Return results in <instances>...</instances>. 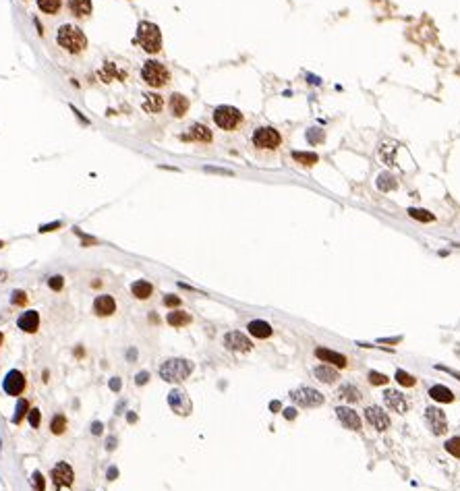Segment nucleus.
<instances>
[{
  "mask_svg": "<svg viewBox=\"0 0 460 491\" xmlns=\"http://www.w3.org/2000/svg\"><path fill=\"white\" fill-rule=\"evenodd\" d=\"M56 42L60 48L68 50L71 54H79V52H83L85 46H88L85 33L79 27H75V25H60V29L56 33Z\"/></svg>",
  "mask_w": 460,
  "mask_h": 491,
  "instance_id": "1",
  "label": "nucleus"
},
{
  "mask_svg": "<svg viewBox=\"0 0 460 491\" xmlns=\"http://www.w3.org/2000/svg\"><path fill=\"white\" fill-rule=\"evenodd\" d=\"M160 378L168 383H178L185 381L191 373H193V363L187 358H168L160 365Z\"/></svg>",
  "mask_w": 460,
  "mask_h": 491,
  "instance_id": "2",
  "label": "nucleus"
},
{
  "mask_svg": "<svg viewBox=\"0 0 460 491\" xmlns=\"http://www.w3.org/2000/svg\"><path fill=\"white\" fill-rule=\"evenodd\" d=\"M137 42L141 44V48L145 52H150V54H155V52H160L162 48V33H160V27L155 23H150V21H141L137 27Z\"/></svg>",
  "mask_w": 460,
  "mask_h": 491,
  "instance_id": "3",
  "label": "nucleus"
},
{
  "mask_svg": "<svg viewBox=\"0 0 460 491\" xmlns=\"http://www.w3.org/2000/svg\"><path fill=\"white\" fill-rule=\"evenodd\" d=\"M141 77L150 87H162V85H166L170 81L168 68L162 63H158V60H147V63L143 65V68H141Z\"/></svg>",
  "mask_w": 460,
  "mask_h": 491,
  "instance_id": "4",
  "label": "nucleus"
},
{
  "mask_svg": "<svg viewBox=\"0 0 460 491\" xmlns=\"http://www.w3.org/2000/svg\"><path fill=\"white\" fill-rule=\"evenodd\" d=\"M290 400L301 408H317L324 404V394L315 388H309V385H301V388L290 392Z\"/></svg>",
  "mask_w": 460,
  "mask_h": 491,
  "instance_id": "5",
  "label": "nucleus"
},
{
  "mask_svg": "<svg viewBox=\"0 0 460 491\" xmlns=\"http://www.w3.org/2000/svg\"><path fill=\"white\" fill-rule=\"evenodd\" d=\"M241 120H242V114L234 106H218L214 110V122L224 131L237 129L241 125Z\"/></svg>",
  "mask_w": 460,
  "mask_h": 491,
  "instance_id": "6",
  "label": "nucleus"
},
{
  "mask_svg": "<svg viewBox=\"0 0 460 491\" xmlns=\"http://www.w3.org/2000/svg\"><path fill=\"white\" fill-rule=\"evenodd\" d=\"M168 406L172 408V413L178 415V417H189L193 413V402H191L189 394L180 388L170 390L168 394Z\"/></svg>",
  "mask_w": 460,
  "mask_h": 491,
  "instance_id": "7",
  "label": "nucleus"
},
{
  "mask_svg": "<svg viewBox=\"0 0 460 491\" xmlns=\"http://www.w3.org/2000/svg\"><path fill=\"white\" fill-rule=\"evenodd\" d=\"M280 141H282V137L274 127H262L253 133V143L259 150H276V147L280 145Z\"/></svg>",
  "mask_w": 460,
  "mask_h": 491,
  "instance_id": "8",
  "label": "nucleus"
},
{
  "mask_svg": "<svg viewBox=\"0 0 460 491\" xmlns=\"http://www.w3.org/2000/svg\"><path fill=\"white\" fill-rule=\"evenodd\" d=\"M425 419H427V425L436 435H444L448 431V419H446L441 408L427 406V410H425Z\"/></svg>",
  "mask_w": 460,
  "mask_h": 491,
  "instance_id": "9",
  "label": "nucleus"
},
{
  "mask_svg": "<svg viewBox=\"0 0 460 491\" xmlns=\"http://www.w3.org/2000/svg\"><path fill=\"white\" fill-rule=\"evenodd\" d=\"M52 483H54L58 489L60 487H71L75 481V470L68 462H58L54 469H52Z\"/></svg>",
  "mask_w": 460,
  "mask_h": 491,
  "instance_id": "10",
  "label": "nucleus"
},
{
  "mask_svg": "<svg viewBox=\"0 0 460 491\" xmlns=\"http://www.w3.org/2000/svg\"><path fill=\"white\" fill-rule=\"evenodd\" d=\"M2 388L8 396H21L25 390V375L19 369H13L6 373V378L2 381Z\"/></svg>",
  "mask_w": 460,
  "mask_h": 491,
  "instance_id": "11",
  "label": "nucleus"
},
{
  "mask_svg": "<svg viewBox=\"0 0 460 491\" xmlns=\"http://www.w3.org/2000/svg\"><path fill=\"white\" fill-rule=\"evenodd\" d=\"M224 346L228 350H234V353H249V350L253 348V342L245 334H241V332H228V334L224 336Z\"/></svg>",
  "mask_w": 460,
  "mask_h": 491,
  "instance_id": "12",
  "label": "nucleus"
},
{
  "mask_svg": "<svg viewBox=\"0 0 460 491\" xmlns=\"http://www.w3.org/2000/svg\"><path fill=\"white\" fill-rule=\"evenodd\" d=\"M365 419L373 429H377V431H386V429L390 427V417L379 406H367L365 408Z\"/></svg>",
  "mask_w": 460,
  "mask_h": 491,
  "instance_id": "13",
  "label": "nucleus"
},
{
  "mask_svg": "<svg viewBox=\"0 0 460 491\" xmlns=\"http://www.w3.org/2000/svg\"><path fill=\"white\" fill-rule=\"evenodd\" d=\"M384 400H386L388 408H392L394 413H398V415H404L406 410H409V402H406V398L398 390H386L384 392Z\"/></svg>",
  "mask_w": 460,
  "mask_h": 491,
  "instance_id": "14",
  "label": "nucleus"
},
{
  "mask_svg": "<svg viewBox=\"0 0 460 491\" xmlns=\"http://www.w3.org/2000/svg\"><path fill=\"white\" fill-rule=\"evenodd\" d=\"M336 417H338V421H340L346 429H350V431H357V429H361V417L354 413L352 408H349V406H338L336 408Z\"/></svg>",
  "mask_w": 460,
  "mask_h": 491,
  "instance_id": "15",
  "label": "nucleus"
},
{
  "mask_svg": "<svg viewBox=\"0 0 460 491\" xmlns=\"http://www.w3.org/2000/svg\"><path fill=\"white\" fill-rule=\"evenodd\" d=\"M315 357L319 358V361H324L326 365H332V367H346V357L336 353V350H329V348H324V346H317L315 348Z\"/></svg>",
  "mask_w": 460,
  "mask_h": 491,
  "instance_id": "16",
  "label": "nucleus"
},
{
  "mask_svg": "<svg viewBox=\"0 0 460 491\" xmlns=\"http://www.w3.org/2000/svg\"><path fill=\"white\" fill-rule=\"evenodd\" d=\"M93 311H95V315H100V317H108V315L116 311V303L110 294H100V296H95V301H93Z\"/></svg>",
  "mask_w": 460,
  "mask_h": 491,
  "instance_id": "17",
  "label": "nucleus"
},
{
  "mask_svg": "<svg viewBox=\"0 0 460 491\" xmlns=\"http://www.w3.org/2000/svg\"><path fill=\"white\" fill-rule=\"evenodd\" d=\"M185 139H189V141H199V143H210L212 131L205 125H201V122H195V125L189 127V133L185 135Z\"/></svg>",
  "mask_w": 460,
  "mask_h": 491,
  "instance_id": "18",
  "label": "nucleus"
},
{
  "mask_svg": "<svg viewBox=\"0 0 460 491\" xmlns=\"http://www.w3.org/2000/svg\"><path fill=\"white\" fill-rule=\"evenodd\" d=\"M17 326L19 330L27 332V334H33L40 328V313L38 311H25L19 319H17Z\"/></svg>",
  "mask_w": 460,
  "mask_h": 491,
  "instance_id": "19",
  "label": "nucleus"
},
{
  "mask_svg": "<svg viewBox=\"0 0 460 491\" xmlns=\"http://www.w3.org/2000/svg\"><path fill=\"white\" fill-rule=\"evenodd\" d=\"M168 106H170V112H172V116H176V118H183L185 114H187V110H189V100L185 98L183 93H172V95H170V102H168Z\"/></svg>",
  "mask_w": 460,
  "mask_h": 491,
  "instance_id": "20",
  "label": "nucleus"
},
{
  "mask_svg": "<svg viewBox=\"0 0 460 491\" xmlns=\"http://www.w3.org/2000/svg\"><path fill=\"white\" fill-rule=\"evenodd\" d=\"M247 330H249V334H251V336H255L257 340H265V338H270V336L274 334L272 326H270L267 321H263V319H255V321H251L249 326H247Z\"/></svg>",
  "mask_w": 460,
  "mask_h": 491,
  "instance_id": "21",
  "label": "nucleus"
},
{
  "mask_svg": "<svg viewBox=\"0 0 460 491\" xmlns=\"http://www.w3.org/2000/svg\"><path fill=\"white\" fill-rule=\"evenodd\" d=\"M338 398L354 404V402H361L363 400V392L357 388V385H352V383H342L340 388H338Z\"/></svg>",
  "mask_w": 460,
  "mask_h": 491,
  "instance_id": "22",
  "label": "nucleus"
},
{
  "mask_svg": "<svg viewBox=\"0 0 460 491\" xmlns=\"http://www.w3.org/2000/svg\"><path fill=\"white\" fill-rule=\"evenodd\" d=\"M313 375L319 379V381H324V383H334V381H338L340 379V373H338L332 365H319V367H315L313 369Z\"/></svg>",
  "mask_w": 460,
  "mask_h": 491,
  "instance_id": "23",
  "label": "nucleus"
},
{
  "mask_svg": "<svg viewBox=\"0 0 460 491\" xmlns=\"http://www.w3.org/2000/svg\"><path fill=\"white\" fill-rule=\"evenodd\" d=\"M429 396L436 402H444V404H450L454 402V392L446 388V385H431L429 388Z\"/></svg>",
  "mask_w": 460,
  "mask_h": 491,
  "instance_id": "24",
  "label": "nucleus"
},
{
  "mask_svg": "<svg viewBox=\"0 0 460 491\" xmlns=\"http://www.w3.org/2000/svg\"><path fill=\"white\" fill-rule=\"evenodd\" d=\"M131 292H133L135 299L145 301V299H150V296H152L153 286H152L150 282H147V280H137V282H133V284H131Z\"/></svg>",
  "mask_w": 460,
  "mask_h": 491,
  "instance_id": "25",
  "label": "nucleus"
},
{
  "mask_svg": "<svg viewBox=\"0 0 460 491\" xmlns=\"http://www.w3.org/2000/svg\"><path fill=\"white\" fill-rule=\"evenodd\" d=\"M166 321L170 323L172 328H185V326H189V323H191V315H189L187 311L176 309V311H170V313H168Z\"/></svg>",
  "mask_w": 460,
  "mask_h": 491,
  "instance_id": "26",
  "label": "nucleus"
},
{
  "mask_svg": "<svg viewBox=\"0 0 460 491\" xmlns=\"http://www.w3.org/2000/svg\"><path fill=\"white\" fill-rule=\"evenodd\" d=\"M68 8L75 17L91 15V0H68Z\"/></svg>",
  "mask_w": 460,
  "mask_h": 491,
  "instance_id": "27",
  "label": "nucleus"
},
{
  "mask_svg": "<svg viewBox=\"0 0 460 491\" xmlns=\"http://www.w3.org/2000/svg\"><path fill=\"white\" fill-rule=\"evenodd\" d=\"M164 108V100L158 93H147L143 100V110L145 112H160Z\"/></svg>",
  "mask_w": 460,
  "mask_h": 491,
  "instance_id": "28",
  "label": "nucleus"
},
{
  "mask_svg": "<svg viewBox=\"0 0 460 491\" xmlns=\"http://www.w3.org/2000/svg\"><path fill=\"white\" fill-rule=\"evenodd\" d=\"M377 189L379 191H384V193H390V191H394L396 187H398V182H396V179L392 177L390 172H381L379 177H377Z\"/></svg>",
  "mask_w": 460,
  "mask_h": 491,
  "instance_id": "29",
  "label": "nucleus"
},
{
  "mask_svg": "<svg viewBox=\"0 0 460 491\" xmlns=\"http://www.w3.org/2000/svg\"><path fill=\"white\" fill-rule=\"evenodd\" d=\"M294 162L301 164V166H313L319 162V156L313 152H292Z\"/></svg>",
  "mask_w": 460,
  "mask_h": 491,
  "instance_id": "30",
  "label": "nucleus"
},
{
  "mask_svg": "<svg viewBox=\"0 0 460 491\" xmlns=\"http://www.w3.org/2000/svg\"><path fill=\"white\" fill-rule=\"evenodd\" d=\"M27 413H29V402L25 400V398H19V400H17V406H15V415H13L11 421H13L15 425H19L21 421L27 417Z\"/></svg>",
  "mask_w": 460,
  "mask_h": 491,
  "instance_id": "31",
  "label": "nucleus"
},
{
  "mask_svg": "<svg viewBox=\"0 0 460 491\" xmlns=\"http://www.w3.org/2000/svg\"><path fill=\"white\" fill-rule=\"evenodd\" d=\"M36 2H38L40 11L46 15H54L60 11V6H63V0H36Z\"/></svg>",
  "mask_w": 460,
  "mask_h": 491,
  "instance_id": "32",
  "label": "nucleus"
},
{
  "mask_svg": "<svg viewBox=\"0 0 460 491\" xmlns=\"http://www.w3.org/2000/svg\"><path fill=\"white\" fill-rule=\"evenodd\" d=\"M409 216L415 218V220H419V222H433L436 220V216H433L431 212H427V209H419V207H411Z\"/></svg>",
  "mask_w": 460,
  "mask_h": 491,
  "instance_id": "33",
  "label": "nucleus"
},
{
  "mask_svg": "<svg viewBox=\"0 0 460 491\" xmlns=\"http://www.w3.org/2000/svg\"><path fill=\"white\" fill-rule=\"evenodd\" d=\"M394 379L400 383V385H404V388H413V385L416 383V379L413 378L411 373H406L404 369H396V373H394Z\"/></svg>",
  "mask_w": 460,
  "mask_h": 491,
  "instance_id": "34",
  "label": "nucleus"
},
{
  "mask_svg": "<svg viewBox=\"0 0 460 491\" xmlns=\"http://www.w3.org/2000/svg\"><path fill=\"white\" fill-rule=\"evenodd\" d=\"M50 429H52V433H54V435L65 433V429H66V417H65V415H56L54 419H52Z\"/></svg>",
  "mask_w": 460,
  "mask_h": 491,
  "instance_id": "35",
  "label": "nucleus"
},
{
  "mask_svg": "<svg viewBox=\"0 0 460 491\" xmlns=\"http://www.w3.org/2000/svg\"><path fill=\"white\" fill-rule=\"evenodd\" d=\"M444 448L448 454H452L454 458H460V437H450Z\"/></svg>",
  "mask_w": 460,
  "mask_h": 491,
  "instance_id": "36",
  "label": "nucleus"
},
{
  "mask_svg": "<svg viewBox=\"0 0 460 491\" xmlns=\"http://www.w3.org/2000/svg\"><path fill=\"white\" fill-rule=\"evenodd\" d=\"M367 379H369L371 385H386V383L390 381L388 375L379 373V371H369V373H367Z\"/></svg>",
  "mask_w": 460,
  "mask_h": 491,
  "instance_id": "37",
  "label": "nucleus"
},
{
  "mask_svg": "<svg viewBox=\"0 0 460 491\" xmlns=\"http://www.w3.org/2000/svg\"><path fill=\"white\" fill-rule=\"evenodd\" d=\"M31 485L36 487V491H46V479H44V475H42L40 470H36L31 475Z\"/></svg>",
  "mask_w": 460,
  "mask_h": 491,
  "instance_id": "38",
  "label": "nucleus"
},
{
  "mask_svg": "<svg viewBox=\"0 0 460 491\" xmlns=\"http://www.w3.org/2000/svg\"><path fill=\"white\" fill-rule=\"evenodd\" d=\"M11 303H13V305H17V307L27 305V294H25L23 290H13V294H11Z\"/></svg>",
  "mask_w": 460,
  "mask_h": 491,
  "instance_id": "39",
  "label": "nucleus"
},
{
  "mask_svg": "<svg viewBox=\"0 0 460 491\" xmlns=\"http://www.w3.org/2000/svg\"><path fill=\"white\" fill-rule=\"evenodd\" d=\"M27 419H29V425H31L33 429H38V427H40V423H42V415H40V410H38V408H29Z\"/></svg>",
  "mask_w": 460,
  "mask_h": 491,
  "instance_id": "40",
  "label": "nucleus"
},
{
  "mask_svg": "<svg viewBox=\"0 0 460 491\" xmlns=\"http://www.w3.org/2000/svg\"><path fill=\"white\" fill-rule=\"evenodd\" d=\"M48 286L52 288V290H63V286H65V278L63 276H52L50 280H48Z\"/></svg>",
  "mask_w": 460,
  "mask_h": 491,
  "instance_id": "41",
  "label": "nucleus"
},
{
  "mask_svg": "<svg viewBox=\"0 0 460 491\" xmlns=\"http://www.w3.org/2000/svg\"><path fill=\"white\" fill-rule=\"evenodd\" d=\"M307 139L311 143H319V141H324V131H317V129H311L309 133H307Z\"/></svg>",
  "mask_w": 460,
  "mask_h": 491,
  "instance_id": "42",
  "label": "nucleus"
},
{
  "mask_svg": "<svg viewBox=\"0 0 460 491\" xmlns=\"http://www.w3.org/2000/svg\"><path fill=\"white\" fill-rule=\"evenodd\" d=\"M147 381H150V371H139L135 375V383L137 385H145Z\"/></svg>",
  "mask_w": 460,
  "mask_h": 491,
  "instance_id": "43",
  "label": "nucleus"
},
{
  "mask_svg": "<svg viewBox=\"0 0 460 491\" xmlns=\"http://www.w3.org/2000/svg\"><path fill=\"white\" fill-rule=\"evenodd\" d=\"M164 305H166V307H178L180 299H178V296H175V294H166V296H164Z\"/></svg>",
  "mask_w": 460,
  "mask_h": 491,
  "instance_id": "44",
  "label": "nucleus"
},
{
  "mask_svg": "<svg viewBox=\"0 0 460 491\" xmlns=\"http://www.w3.org/2000/svg\"><path fill=\"white\" fill-rule=\"evenodd\" d=\"M436 369H438V371H444V373H448V375H452V378H456V379L460 381V373H458V371H454V369H450V367H444V365H436Z\"/></svg>",
  "mask_w": 460,
  "mask_h": 491,
  "instance_id": "45",
  "label": "nucleus"
},
{
  "mask_svg": "<svg viewBox=\"0 0 460 491\" xmlns=\"http://www.w3.org/2000/svg\"><path fill=\"white\" fill-rule=\"evenodd\" d=\"M63 226V222H52V224H44L40 226V232H50V230H56V228Z\"/></svg>",
  "mask_w": 460,
  "mask_h": 491,
  "instance_id": "46",
  "label": "nucleus"
},
{
  "mask_svg": "<svg viewBox=\"0 0 460 491\" xmlns=\"http://www.w3.org/2000/svg\"><path fill=\"white\" fill-rule=\"evenodd\" d=\"M108 385H110L112 392H120V388H123V381H120V378H112Z\"/></svg>",
  "mask_w": 460,
  "mask_h": 491,
  "instance_id": "47",
  "label": "nucleus"
},
{
  "mask_svg": "<svg viewBox=\"0 0 460 491\" xmlns=\"http://www.w3.org/2000/svg\"><path fill=\"white\" fill-rule=\"evenodd\" d=\"M377 342H379V344H398V342H402V336H396V338H379Z\"/></svg>",
  "mask_w": 460,
  "mask_h": 491,
  "instance_id": "48",
  "label": "nucleus"
},
{
  "mask_svg": "<svg viewBox=\"0 0 460 491\" xmlns=\"http://www.w3.org/2000/svg\"><path fill=\"white\" fill-rule=\"evenodd\" d=\"M282 415H284V419L294 421V419H297V408H284V410H282Z\"/></svg>",
  "mask_w": 460,
  "mask_h": 491,
  "instance_id": "49",
  "label": "nucleus"
},
{
  "mask_svg": "<svg viewBox=\"0 0 460 491\" xmlns=\"http://www.w3.org/2000/svg\"><path fill=\"white\" fill-rule=\"evenodd\" d=\"M104 431V423H100V421H93L91 423V433L93 435H100Z\"/></svg>",
  "mask_w": 460,
  "mask_h": 491,
  "instance_id": "50",
  "label": "nucleus"
},
{
  "mask_svg": "<svg viewBox=\"0 0 460 491\" xmlns=\"http://www.w3.org/2000/svg\"><path fill=\"white\" fill-rule=\"evenodd\" d=\"M116 444H118V440H116V435H110V437H108V440H106V450H108V452H112V450H114V448H116Z\"/></svg>",
  "mask_w": 460,
  "mask_h": 491,
  "instance_id": "51",
  "label": "nucleus"
},
{
  "mask_svg": "<svg viewBox=\"0 0 460 491\" xmlns=\"http://www.w3.org/2000/svg\"><path fill=\"white\" fill-rule=\"evenodd\" d=\"M205 172H216V174H226V177H232V170H224V168H212V166H207Z\"/></svg>",
  "mask_w": 460,
  "mask_h": 491,
  "instance_id": "52",
  "label": "nucleus"
},
{
  "mask_svg": "<svg viewBox=\"0 0 460 491\" xmlns=\"http://www.w3.org/2000/svg\"><path fill=\"white\" fill-rule=\"evenodd\" d=\"M116 477H118V469H116V467H110L108 472H106V479H108V481H114Z\"/></svg>",
  "mask_w": 460,
  "mask_h": 491,
  "instance_id": "53",
  "label": "nucleus"
},
{
  "mask_svg": "<svg viewBox=\"0 0 460 491\" xmlns=\"http://www.w3.org/2000/svg\"><path fill=\"white\" fill-rule=\"evenodd\" d=\"M280 408H282V404H280L278 400H272V402H270V410H272V413H278Z\"/></svg>",
  "mask_w": 460,
  "mask_h": 491,
  "instance_id": "54",
  "label": "nucleus"
},
{
  "mask_svg": "<svg viewBox=\"0 0 460 491\" xmlns=\"http://www.w3.org/2000/svg\"><path fill=\"white\" fill-rule=\"evenodd\" d=\"M127 358H129V361H135V358H137V350L135 348H129L127 350Z\"/></svg>",
  "mask_w": 460,
  "mask_h": 491,
  "instance_id": "55",
  "label": "nucleus"
},
{
  "mask_svg": "<svg viewBox=\"0 0 460 491\" xmlns=\"http://www.w3.org/2000/svg\"><path fill=\"white\" fill-rule=\"evenodd\" d=\"M127 421H129V423H135V421H137V415H135V413H129V415H127Z\"/></svg>",
  "mask_w": 460,
  "mask_h": 491,
  "instance_id": "56",
  "label": "nucleus"
},
{
  "mask_svg": "<svg viewBox=\"0 0 460 491\" xmlns=\"http://www.w3.org/2000/svg\"><path fill=\"white\" fill-rule=\"evenodd\" d=\"M6 276H8L6 271H4V269H0V282H4V280H6Z\"/></svg>",
  "mask_w": 460,
  "mask_h": 491,
  "instance_id": "57",
  "label": "nucleus"
},
{
  "mask_svg": "<svg viewBox=\"0 0 460 491\" xmlns=\"http://www.w3.org/2000/svg\"><path fill=\"white\" fill-rule=\"evenodd\" d=\"M2 340H4V338H2V332H0V346H2Z\"/></svg>",
  "mask_w": 460,
  "mask_h": 491,
  "instance_id": "58",
  "label": "nucleus"
},
{
  "mask_svg": "<svg viewBox=\"0 0 460 491\" xmlns=\"http://www.w3.org/2000/svg\"><path fill=\"white\" fill-rule=\"evenodd\" d=\"M2 247H4V243H2V241H0V249H2Z\"/></svg>",
  "mask_w": 460,
  "mask_h": 491,
  "instance_id": "59",
  "label": "nucleus"
}]
</instances>
